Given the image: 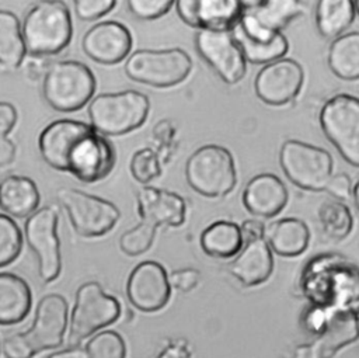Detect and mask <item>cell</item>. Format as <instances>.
<instances>
[{
    "label": "cell",
    "instance_id": "8fae6325",
    "mask_svg": "<svg viewBox=\"0 0 359 358\" xmlns=\"http://www.w3.org/2000/svg\"><path fill=\"white\" fill-rule=\"evenodd\" d=\"M57 222V212L52 206H42L29 215L24 223V236L36 256L38 274L43 284L55 281L62 268Z\"/></svg>",
    "mask_w": 359,
    "mask_h": 358
},
{
    "label": "cell",
    "instance_id": "ac0fdd59",
    "mask_svg": "<svg viewBox=\"0 0 359 358\" xmlns=\"http://www.w3.org/2000/svg\"><path fill=\"white\" fill-rule=\"evenodd\" d=\"M136 209L140 220L154 227H178L185 222L187 204L170 190L144 185L136 192Z\"/></svg>",
    "mask_w": 359,
    "mask_h": 358
},
{
    "label": "cell",
    "instance_id": "7dc6e473",
    "mask_svg": "<svg viewBox=\"0 0 359 358\" xmlns=\"http://www.w3.org/2000/svg\"><path fill=\"white\" fill-rule=\"evenodd\" d=\"M355 10H356V13L359 14V1H355Z\"/></svg>",
    "mask_w": 359,
    "mask_h": 358
},
{
    "label": "cell",
    "instance_id": "f1b7e54d",
    "mask_svg": "<svg viewBox=\"0 0 359 358\" xmlns=\"http://www.w3.org/2000/svg\"><path fill=\"white\" fill-rule=\"evenodd\" d=\"M330 70L341 80H359V31L342 34L328 49Z\"/></svg>",
    "mask_w": 359,
    "mask_h": 358
},
{
    "label": "cell",
    "instance_id": "7bdbcfd3",
    "mask_svg": "<svg viewBox=\"0 0 359 358\" xmlns=\"http://www.w3.org/2000/svg\"><path fill=\"white\" fill-rule=\"evenodd\" d=\"M49 63L46 62V58H39V56H31L27 63H25V73L29 79L38 80L43 77Z\"/></svg>",
    "mask_w": 359,
    "mask_h": 358
},
{
    "label": "cell",
    "instance_id": "836d02e7",
    "mask_svg": "<svg viewBox=\"0 0 359 358\" xmlns=\"http://www.w3.org/2000/svg\"><path fill=\"white\" fill-rule=\"evenodd\" d=\"M21 246V229L11 216L0 213V267L11 264L18 257Z\"/></svg>",
    "mask_w": 359,
    "mask_h": 358
},
{
    "label": "cell",
    "instance_id": "e0dca14e",
    "mask_svg": "<svg viewBox=\"0 0 359 358\" xmlns=\"http://www.w3.org/2000/svg\"><path fill=\"white\" fill-rule=\"evenodd\" d=\"M84 53L97 63L122 62L132 49L130 31L119 21L107 20L94 24L81 39Z\"/></svg>",
    "mask_w": 359,
    "mask_h": 358
},
{
    "label": "cell",
    "instance_id": "5bb4252c",
    "mask_svg": "<svg viewBox=\"0 0 359 358\" xmlns=\"http://www.w3.org/2000/svg\"><path fill=\"white\" fill-rule=\"evenodd\" d=\"M304 83L302 65L290 58H282L264 65L255 76L257 97L268 105H285L293 101Z\"/></svg>",
    "mask_w": 359,
    "mask_h": 358
},
{
    "label": "cell",
    "instance_id": "603a6c76",
    "mask_svg": "<svg viewBox=\"0 0 359 358\" xmlns=\"http://www.w3.org/2000/svg\"><path fill=\"white\" fill-rule=\"evenodd\" d=\"M229 271L245 286L265 282L273 271V253L265 237L244 243L240 253L229 264Z\"/></svg>",
    "mask_w": 359,
    "mask_h": 358
},
{
    "label": "cell",
    "instance_id": "9c48e42d",
    "mask_svg": "<svg viewBox=\"0 0 359 358\" xmlns=\"http://www.w3.org/2000/svg\"><path fill=\"white\" fill-rule=\"evenodd\" d=\"M320 126L342 159L359 167V98L351 94L330 97L320 110Z\"/></svg>",
    "mask_w": 359,
    "mask_h": 358
},
{
    "label": "cell",
    "instance_id": "4316f807",
    "mask_svg": "<svg viewBox=\"0 0 359 358\" xmlns=\"http://www.w3.org/2000/svg\"><path fill=\"white\" fill-rule=\"evenodd\" d=\"M265 240L272 253L282 257H296L306 251L310 229L302 219L282 218L265 227Z\"/></svg>",
    "mask_w": 359,
    "mask_h": 358
},
{
    "label": "cell",
    "instance_id": "7a4b0ae2",
    "mask_svg": "<svg viewBox=\"0 0 359 358\" xmlns=\"http://www.w3.org/2000/svg\"><path fill=\"white\" fill-rule=\"evenodd\" d=\"M25 49L31 56L48 58L62 52L72 39V17L67 6L59 0L35 3L21 25Z\"/></svg>",
    "mask_w": 359,
    "mask_h": 358
},
{
    "label": "cell",
    "instance_id": "d6a6232c",
    "mask_svg": "<svg viewBox=\"0 0 359 358\" xmlns=\"http://www.w3.org/2000/svg\"><path fill=\"white\" fill-rule=\"evenodd\" d=\"M87 358H125L126 345L114 330H102L90 337L84 347Z\"/></svg>",
    "mask_w": 359,
    "mask_h": 358
},
{
    "label": "cell",
    "instance_id": "74e56055",
    "mask_svg": "<svg viewBox=\"0 0 359 358\" xmlns=\"http://www.w3.org/2000/svg\"><path fill=\"white\" fill-rule=\"evenodd\" d=\"M174 6L172 0H129V11L139 20H156L167 14Z\"/></svg>",
    "mask_w": 359,
    "mask_h": 358
},
{
    "label": "cell",
    "instance_id": "44dd1931",
    "mask_svg": "<svg viewBox=\"0 0 359 358\" xmlns=\"http://www.w3.org/2000/svg\"><path fill=\"white\" fill-rule=\"evenodd\" d=\"M90 124L77 119H55L39 133L38 149L43 161L55 170H66V156L72 145L90 129Z\"/></svg>",
    "mask_w": 359,
    "mask_h": 358
},
{
    "label": "cell",
    "instance_id": "b9f144b4",
    "mask_svg": "<svg viewBox=\"0 0 359 358\" xmlns=\"http://www.w3.org/2000/svg\"><path fill=\"white\" fill-rule=\"evenodd\" d=\"M240 230H241L244 243L265 237V226L261 220H257V219L244 220L240 226Z\"/></svg>",
    "mask_w": 359,
    "mask_h": 358
},
{
    "label": "cell",
    "instance_id": "1f68e13d",
    "mask_svg": "<svg viewBox=\"0 0 359 358\" xmlns=\"http://www.w3.org/2000/svg\"><path fill=\"white\" fill-rule=\"evenodd\" d=\"M323 232L334 240L348 237L353 229V215L346 204L337 199L324 201L317 212Z\"/></svg>",
    "mask_w": 359,
    "mask_h": 358
},
{
    "label": "cell",
    "instance_id": "d4e9b609",
    "mask_svg": "<svg viewBox=\"0 0 359 358\" xmlns=\"http://www.w3.org/2000/svg\"><path fill=\"white\" fill-rule=\"evenodd\" d=\"M39 205L36 184L25 175L11 174L0 181V209L8 216L28 218Z\"/></svg>",
    "mask_w": 359,
    "mask_h": 358
},
{
    "label": "cell",
    "instance_id": "ab89813d",
    "mask_svg": "<svg viewBox=\"0 0 359 358\" xmlns=\"http://www.w3.org/2000/svg\"><path fill=\"white\" fill-rule=\"evenodd\" d=\"M201 279V272L195 268H180L172 271L168 275V281L171 288H175L180 292H191L198 286Z\"/></svg>",
    "mask_w": 359,
    "mask_h": 358
},
{
    "label": "cell",
    "instance_id": "4dcf8cb0",
    "mask_svg": "<svg viewBox=\"0 0 359 358\" xmlns=\"http://www.w3.org/2000/svg\"><path fill=\"white\" fill-rule=\"evenodd\" d=\"M25 53L18 17L13 11L0 10V65L8 70H15L22 65Z\"/></svg>",
    "mask_w": 359,
    "mask_h": 358
},
{
    "label": "cell",
    "instance_id": "ee69618b",
    "mask_svg": "<svg viewBox=\"0 0 359 358\" xmlns=\"http://www.w3.org/2000/svg\"><path fill=\"white\" fill-rule=\"evenodd\" d=\"M189 350L182 344H170L167 345L156 358H189Z\"/></svg>",
    "mask_w": 359,
    "mask_h": 358
},
{
    "label": "cell",
    "instance_id": "52a82bcc",
    "mask_svg": "<svg viewBox=\"0 0 359 358\" xmlns=\"http://www.w3.org/2000/svg\"><path fill=\"white\" fill-rule=\"evenodd\" d=\"M123 70L133 81L153 87H171L189 76L192 59L181 48L137 49L128 56Z\"/></svg>",
    "mask_w": 359,
    "mask_h": 358
},
{
    "label": "cell",
    "instance_id": "7c38bea8",
    "mask_svg": "<svg viewBox=\"0 0 359 358\" xmlns=\"http://www.w3.org/2000/svg\"><path fill=\"white\" fill-rule=\"evenodd\" d=\"M116 153L107 136L98 133L93 126L83 133L69 149L66 170L81 183H97L104 180L114 168Z\"/></svg>",
    "mask_w": 359,
    "mask_h": 358
},
{
    "label": "cell",
    "instance_id": "e575fe53",
    "mask_svg": "<svg viewBox=\"0 0 359 358\" xmlns=\"http://www.w3.org/2000/svg\"><path fill=\"white\" fill-rule=\"evenodd\" d=\"M129 170L132 177L140 184H149L161 175V163L156 150L151 147H142L132 154Z\"/></svg>",
    "mask_w": 359,
    "mask_h": 358
},
{
    "label": "cell",
    "instance_id": "ba28073f",
    "mask_svg": "<svg viewBox=\"0 0 359 358\" xmlns=\"http://www.w3.org/2000/svg\"><path fill=\"white\" fill-rule=\"evenodd\" d=\"M279 164L283 174L306 191H325L334 170V159L327 149L297 139L283 142Z\"/></svg>",
    "mask_w": 359,
    "mask_h": 358
},
{
    "label": "cell",
    "instance_id": "8d00e7d4",
    "mask_svg": "<svg viewBox=\"0 0 359 358\" xmlns=\"http://www.w3.org/2000/svg\"><path fill=\"white\" fill-rule=\"evenodd\" d=\"M17 122V110L11 102L0 101V167L8 166L15 159V145L8 132Z\"/></svg>",
    "mask_w": 359,
    "mask_h": 358
},
{
    "label": "cell",
    "instance_id": "6da1fadb",
    "mask_svg": "<svg viewBox=\"0 0 359 358\" xmlns=\"http://www.w3.org/2000/svg\"><path fill=\"white\" fill-rule=\"evenodd\" d=\"M69 306L60 293H48L35 307L28 330L4 338L1 350L6 358H32L41 351L63 344L67 330Z\"/></svg>",
    "mask_w": 359,
    "mask_h": 358
},
{
    "label": "cell",
    "instance_id": "d6986e66",
    "mask_svg": "<svg viewBox=\"0 0 359 358\" xmlns=\"http://www.w3.org/2000/svg\"><path fill=\"white\" fill-rule=\"evenodd\" d=\"M358 336V317L352 312H338L311 343L299 345L292 358H332L338 350L355 341Z\"/></svg>",
    "mask_w": 359,
    "mask_h": 358
},
{
    "label": "cell",
    "instance_id": "f6af8a7d",
    "mask_svg": "<svg viewBox=\"0 0 359 358\" xmlns=\"http://www.w3.org/2000/svg\"><path fill=\"white\" fill-rule=\"evenodd\" d=\"M46 358H87V355H86V351L83 347L70 345L69 348H63V350H59V351L48 355Z\"/></svg>",
    "mask_w": 359,
    "mask_h": 358
},
{
    "label": "cell",
    "instance_id": "60d3db41",
    "mask_svg": "<svg viewBox=\"0 0 359 358\" xmlns=\"http://www.w3.org/2000/svg\"><path fill=\"white\" fill-rule=\"evenodd\" d=\"M352 180L346 173H338L332 174L330 178L325 191L332 195L337 201H345L352 197Z\"/></svg>",
    "mask_w": 359,
    "mask_h": 358
},
{
    "label": "cell",
    "instance_id": "8992f818",
    "mask_svg": "<svg viewBox=\"0 0 359 358\" xmlns=\"http://www.w3.org/2000/svg\"><path fill=\"white\" fill-rule=\"evenodd\" d=\"M121 316L118 299L108 295L97 281L81 284L74 295L69 321V344L79 345Z\"/></svg>",
    "mask_w": 359,
    "mask_h": 358
},
{
    "label": "cell",
    "instance_id": "bcb514c9",
    "mask_svg": "<svg viewBox=\"0 0 359 358\" xmlns=\"http://www.w3.org/2000/svg\"><path fill=\"white\" fill-rule=\"evenodd\" d=\"M352 201H353V204H355V206H356V209L359 211V180L355 183V185L352 187Z\"/></svg>",
    "mask_w": 359,
    "mask_h": 358
},
{
    "label": "cell",
    "instance_id": "9a60e30c",
    "mask_svg": "<svg viewBox=\"0 0 359 358\" xmlns=\"http://www.w3.org/2000/svg\"><path fill=\"white\" fill-rule=\"evenodd\" d=\"M126 296L140 312L151 313L163 309L171 296L165 268L153 260L136 264L126 281Z\"/></svg>",
    "mask_w": 359,
    "mask_h": 358
},
{
    "label": "cell",
    "instance_id": "30bf717a",
    "mask_svg": "<svg viewBox=\"0 0 359 358\" xmlns=\"http://www.w3.org/2000/svg\"><path fill=\"white\" fill-rule=\"evenodd\" d=\"M56 198L76 233L83 237L104 236L121 218L115 204L77 188H59Z\"/></svg>",
    "mask_w": 359,
    "mask_h": 358
},
{
    "label": "cell",
    "instance_id": "cb8c5ba5",
    "mask_svg": "<svg viewBox=\"0 0 359 358\" xmlns=\"http://www.w3.org/2000/svg\"><path fill=\"white\" fill-rule=\"evenodd\" d=\"M302 13V4L297 0H252L243 1L241 18L259 29L282 32Z\"/></svg>",
    "mask_w": 359,
    "mask_h": 358
},
{
    "label": "cell",
    "instance_id": "277c9868",
    "mask_svg": "<svg viewBox=\"0 0 359 358\" xmlns=\"http://www.w3.org/2000/svg\"><path fill=\"white\" fill-rule=\"evenodd\" d=\"M95 91V77L79 60L50 62L42 77V95L59 112H73L84 107Z\"/></svg>",
    "mask_w": 359,
    "mask_h": 358
},
{
    "label": "cell",
    "instance_id": "ffe728a7",
    "mask_svg": "<svg viewBox=\"0 0 359 358\" xmlns=\"http://www.w3.org/2000/svg\"><path fill=\"white\" fill-rule=\"evenodd\" d=\"M231 34L247 62L266 65L282 59L289 51L287 38L282 32H268L240 18Z\"/></svg>",
    "mask_w": 359,
    "mask_h": 358
},
{
    "label": "cell",
    "instance_id": "f35d334b",
    "mask_svg": "<svg viewBox=\"0 0 359 358\" xmlns=\"http://www.w3.org/2000/svg\"><path fill=\"white\" fill-rule=\"evenodd\" d=\"M74 10L81 21H94L108 14L114 7V0H76Z\"/></svg>",
    "mask_w": 359,
    "mask_h": 358
},
{
    "label": "cell",
    "instance_id": "c3c4849f",
    "mask_svg": "<svg viewBox=\"0 0 359 358\" xmlns=\"http://www.w3.org/2000/svg\"><path fill=\"white\" fill-rule=\"evenodd\" d=\"M358 326H359V317H358Z\"/></svg>",
    "mask_w": 359,
    "mask_h": 358
},
{
    "label": "cell",
    "instance_id": "83f0119b",
    "mask_svg": "<svg viewBox=\"0 0 359 358\" xmlns=\"http://www.w3.org/2000/svg\"><path fill=\"white\" fill-rule=\"evenodd\" d=\"M205 254L213 258L236 257L244 246L240 225L231 220H215L208 225L199 239Z\"/></svg>",
    "mask_w": 359,
    "mask_h": 358
},
{
    "label": "cell",
    "instance_id": "3957f363",
    "mask_svg": "<svg viewBox=\"0 0 359 358\" xmlns=\"http://www.w3.org/2000/svg\"><path fill=\"white\" fill-rule=\"evenodd\" d=\"M149 111V97L136 90L98 94L87 108L90 125L104 136H119L137 129Z\"/></svg>",
    "mask_w": 359,
    "mask_h": 358
},
{
    "label": "cell",
    "instance_id": "f546056e",
    "mask_svg": "<svg viewBox=\"0 0 359 358\" xmlns=\"http://www.w3.org/2000/svg\"><path fill=\"white\" fill-rule=\"evenodd\" d=\"M356 10L352 0H320L316 4V25L324 38L335 39L355 21Z\"/></svg>",
    "mask_w": 359,
    "mask_h": 358
},
{
    "label": "cell",
    "instance_id": "5b68a950",
    "mask_svg": "<svg viewBox=\"0 0 359 358\" xmlns=\"http://www.w3.org/2000/svg\"><path fill=\"white\" fill-rule=\"evenodd\" d=\"M188 185L208 198L230 194L237 183V170L231 152L220 145L209 143L198 147L185 163Z\"/></svg>",
    "mask_w": 359,
    "mask_h": 358
},
{
    "label": "cell",
    "instance_id": "484cf974",
    "mask_svg": "<svg viewBox=\"0 0 359 358\" xmlns=\"http://www.w3.org/2000/svg\"><path fill=\"white\" fill-rule=\"evenodd\" d=\"M32 306L31 288L13 272H0V326L22 321Z\"/></svg>",
    "mask_w": 359,
    "mask_h": 358
},
{
    "label": "cell",
    "instance_id": "2e32d148",
    "mask_svg": "<svg viewBox=\"0 0 359 358\" xmlns=\"http://www.w3.org/2000/svg\"><path fill=\"white\" fill-rule=\"evenodd\" d=\"M180 18L198 29L231 31L241 18L238 0H180L175 3Z\"/></svg>",
    "mask_w": 359,
    "mask_h": 358
},
{
    "label": "cell",
    "instance_id": "7402d4cb",
    "mask_svg": "<svg viewBox=\"0 0 359 358\" xmlns=\"http://www.w3.org/2000/svg\"><path fill=\"white\" fill-rule=\"evenodd\" d=\"M289 192L285 183L272 173L254 175L244 187L243 205L254 216L272 218L287 204Z\"/></svg>",
    "mask_w": 359,
    "mask_h": 358
},
{
    "label": "cell",
    "instance_id": "4fadbf2b",
    "mask_svg": "<svg viewBox=\"0 0 359 358\" xmlns=\"http://www.w3.org/2000/svg\"><path fill=\"white\" fill-rule=\"evenodd\" d=\"M195 49L224 83L236 84L245 76L247 60L231 31L199 29Z\"/></svg>",
    "mask_w": 359,
    "mask_h": 358
},
{
    "label": "cell",
    "instance_id": "d590c367",
    "mask_svg": "<svg viewBox=\"0 0 359 358\" xmlns=\"http://www.w3.org/2000/svg\"><path fill=\"white\" fill-rule=\"evenodd\" d=\"M156 230L157 227L153 225L140 220L136 226L121 234L119 248L132 257L143 254L151 247L156 237Z\"/></svg>",
    "mask_w": 359,
    "mask_h": 358
}]
</instances>
